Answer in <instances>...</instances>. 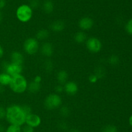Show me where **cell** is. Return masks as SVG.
Instances as JSON below:
<instances>
[{"mask_svg": "<svg viewBox=\"0 0 132 132\" xmlns=\"http://www.w3.org/2000/svg\"><path fill=\"white\" fill-rule=\"evenodd\" d=\"M26 115L23 112L21 106L18 105H12L6 110V117L10 124L21 126L25 123Z\"/></svg>", "mask_w": 132, "mask_h": 132, "instance_id": "6da1fadb", "label": "cell"}, {"mask_svg": "<svg viewBox=\"0 0 132 132\" xmlns=\"http://www.w3.org/2000/svg\"><path fill=\"white\" fill-rule=\"evenodd\" d=\"M10 87L14 93H23L27 90L28 84L24 76L19 75H15L12 76L11 81H10Z\"/></svg>", "mask_w": 132, "mask_h": 132, "instance_id": "7a4b0ae2", "label": "cell"}, {"mask_svg": "<svg viewBox=\"0 0 132 132\" xmlns=\"http://www.w3.org/2000/svg\"><path fill=\"white\" fill-rule=\"evenodd\" d=\"M32 14H33V10L32 8L29 6V5L23 4V5H20L17 9V18L23 23L29 21L32 18Z\"/></svg>", "mask_w": 132, "mask_h": 132, "instance_id": "3957f363", "label": "cell"}, {"mask_svg": "<svg viewBox=\"0 0 132 132\" xmlns=\"http://www.w3.org/2000/svg\"><path fill=\"white\" fill-rule=\"evenodd\" d=\"M62 99L57 94H50L45 100V106L48 109L58 108L61 105Z\"/></svg>", "mask_w": 132, "mask_h": 132, "instance_id": "277c9868", "label": "cell"}, {"mask_svg": "<svg viewBox=\"0 0 132 132\" xmlns=\"http://www.w3.org/2000/svg\"><path fill=\"white\" fill-rule=\"evenodd\" d=\"M39 42L37 39L29 38L24 41L23 44V49L24 51L28 54H34L39 50Z\"/></svg>", "mask_w": 132, "mask_h": 132, "instance_id": "5b68a950", "label": "cell"}, {"mask_svg": "<svg viewBox=\"0 0 132 132\" xmlns=\"http://www.w3.org/2000/svg\"><path fill=\"white\" fill-rule=\"evenodd\" d=\"M102 46L103 45L101 40L97 38H90L86 41V47L92 53H97L100 52Z\"/></svg>", "mask_w": 132, "mask_h": 132, "instance_id": "8992f818", "label": "cell"}, {"mask_svg": "<svg viewBox=\"0 0 132 132\" xmlns=\"http://www.w3.org/2000/svg\"><path fill=\"white\" fill-rule=\"evenodd\" d=\"M4 67H5V72L9 74V75H10L11 76L19 75L22 72V70H23L22 65L15 64V63H7Z\"/></svg>", "mask_w": 132, "mask_h": 132, "instance_id": "52a82bcc", "label": "cell"}, {"mask_svg": "<svg viewBox=\"0 0 132 132\" xmlns=\"http://www.w3.org/2000/svg\"><path fill=\"white\" fill-rule=\"evenodd\" d=\"M41 119L39 115L36 114L30 113L26 116L25 123L27 125L30 126L32 128H37L41 124Z\"/></svg>", "mask_w": 132, "mask_h": 132, "instance_id": "ba28073f", "label": "cell"}, {"mask_svg": "<svg viewBox=\"0 0 132 132\" xmlns=\"http://www.w3.org/2000/svg\"><path fill=\"white\" fill-rule=\"evenodd\" d=\"M94 26V20L89 17H84L79 21V27L82 30H89Z\"/></svg>", "mask_w": 132, "mask_h": 132, "instance_id": "9c48e42d", "label": "cell"}, {"mask_svg": "<svg viewBox=\"0 0 132 132\" xmlns=\"http://www.w3.org/2000/svg\"><path fill=\"white\" fill-rule=\"evenodd\" d=\"M64 90L68 94L74 95L78 91V87L74 82H67L64 84Z\"/></svg>", "mask_w": 132, "mask_h": 132, "instance_id": "30bf717a", "label": "cell"}, {"mask_svg": "<svg viewBox=\"0 0 132 132\" xmlns=\"http://www.w3.org/2000/svg\"><path fill=\"white\" fill-rule=\"evenodd\" d=\"M41 52L43 55L45 56H51L54 52L52 45L48 42L45 43L41 46Z\"/></svg>", "mask_w": 132, "mask_h": 132, "instance_id": "8fae6325", "label": "cell"}, {"mask_svg": "<svg viewBox=\"0 0 132 132\" xmlns=\"http://www.w3.org/2000/svg\"><path fill=\"white\" fill-rule=\"evenodd\" d=\"M11 62L12 63L18 65H22L24 62V57L21 53L18 51H14L11 54Z\"/></svg>", "mask_w": 132, "mask_h": 132, "instance_id": "7c38bea8", "label": "cell"}, {"mask_svg": "<svg viewBox=\"0 0 132 132\" xmlns=\"http://www.w3.org/2000/svg\"><path fill=\"white\" fill-rule=\"evenodd\" d=\"M64 27H65V25L64 22L61 20L55 21L52 23L50 26L51 29L54 32H61L64 30Z\"/></svg>", "mask_w": 132, "mask_h": 132, "instance_id": "4fadbf2b", "label": "cell"}, {"mask_svg": "<svg viewBox=\"0 0 132 132\" xmlns=\"http://www.w3.org/2000/svg\"><path fill=\"white\" fill-rule=\"evenodd\" d=\"M43 9L46 14H50L54 11V3L52 0H45L43 3Z\"/></svg>", "mask_w": 132, "mask_h": 132, "instance_id": "5bb4252c", "label": "cell"}, {"mask_svg": "<svg viewBox=\"0 0 132 132\" xmlns=\"http://www.w3.org/2000/svg\"><path fill=\"white\" fill-rule=\"evenodd\" d=\"M12 76L6 72L0 74V84L2 85H7L10 84Z\"/></svg>", "mask_w": 132, "mask_h": 132, "instance_id": "9a60e30c", "label": "cell"}, {"mask_svg": "<svg viewBox=\"0 0 132 132\" xmlns=\"http://www.w3.org/2000/svg\"><path fill=\"white\" fill-rule=\"evenodd\" d=\"M40 88H41L40 83L36 82L34 80L31 82L29 84V85H28V87H27V89H28V91L32 93H36L38 92Z\"/></svg>", "mask_w": 132, "mask_h": 132, "instance_id": "2e32d148", "label": "cell"}, {"mask_svg": "<svg viewBox=\"0 0 132 132\" xmlns=\"http://www.w3.org/2000/svg\"><path fill=\"white\" fill-rule=\"evenodd\" d=\"M57 78L61 84H65L68 79V73L64 70H61L57 73Z\"/></svg>", "mask_w": 132, "mask_h": 132, "instance_id": "e0dca14e", "label": "cell"}, {"mask_svg": "<svg viewBox=\"0 0 132 132\" xmlns=\"http://www.w3.org/2000/svg\"><path fill=\"white\" fill-rule=\"evenodd\" d=\"M74 40L77 43H81L85 42L87 40V36H86V33H85L82 31H80V32H77L75 34Z\"/></svg>", "mask_w": 132, "mask_h": 132, "instance_id": "ac0fdd59", "label": "cell"}, {"mask_svg": "<svg viewBox=\"0 0 132 132\" xmlns=\"http://www.w3.org/2000/svg\"><path fill=\"white\" fill-rule=\"evenodd\" d=\"M49 36V32L46 29H41L36 34V39L38 40H44Z\"/></svg>", "mask_w": 132, "mask_h": 132, "instance_id": "d6986e66", "label": "cell"}, {"mask_svg": "<svg viewBox=\"0 0 132 132\" xmlns=\"http://www.w3.org/2000/svg\"><path fill=\"white\" fill-rule=\"evenodd\" d=\"M6 132H22L21 126L14 124H10L6 129Z\"/></svg>", "mask_w": 132, "mask_h": 132, "instance_id": "ffe728a7", "label": "cell"}, {"mask_svg": "<svg viewBox=\"0 0 132 132\" xmlns=\"http://www.w3.org/2000/svg\"><path fill=\"white\" fill-rule=\"evenodd\" d=\"M102 132H118V130L116 126L106 125L103 127Z\"/></svg>", "mask_w": 132, "mask_h": 132, "instance_id": "44dd1931", "label": "cell"}, {"mask_svg": "<svg viewBox=\"0 0 132 132\" xmlns=\"http://www.w3.org/2000/svg\"><path fill=\"white\" fill-rule=\"evenodd\" d=\"M108 62L110 63L111 65H116L118 64L119 62V58L116 55H112L108 59Z\"/></svg>", "mask_w": 132, "mask_h": 132, "instance_id": "7402d4cb", "label": "cell"}, {"mask_svg": "<svg viewBox=\"0 0 132 132\" xmlns=\"http://www.w3.org/2000/svg\"><path fill=\"white\" fill-rule=\"evenodd\" d=\"M60 114L63 116H68L70 114V110L68 107L66 106H63L60 109Z\"/></svg>", "mask_w": 132, "mask_h": 132, "instance_id": "603a6c76", "label": "cell"}, {"mask_svg": "<svg viewBox=\"0 0 132 132\" xmlns=\"http://www.w3.org/2000/svg\"><path fill=\"white\" fill-rule=\"evenodd\" d=\"M40 1L39 0H30V1L29 6L33 9H36L39 6Z\"/></svg>", "mask_w": 132, "mask_h": 132, "instance_id": "cb8c5ba5", "label": "cell"}, {"mask_svg": "<svg viewBox=\"0 0 132 132\" xmlns=\"http://www.w3.org/2000/svg\"><path fill=\"white\" fill-rule=\"evenodd\" d=\"M126 31L129 34L132 35V18L128 21L126 25Z\"/></svg>", "mask_w": 132, "mask_h": 132, "instance_id": "d4e9b609", "label": "cell"}, {"mask_svg": "<svg viewBox=\"0 0 132 132\" xmlns=\"http://www.w3.org/2000/svg\"><path fill=\"white\" fill-rule=\"evenodd\" d=\"M21 108L23 109V112L24 113V114L26 115V116H27L29 114L32 113V110H31V108L30 106H27V105H23V106H21Z\"/></svg>", "mask_w": 132, "mask_h": 132, "instance_id": "484cf974", "label": "cell"}, {"mask_svg": "<svg viewBox=\"0 0 132 132\" xmlns=\"http://www.w3.org/2000/svg\"><path fill=\"white\" fill-rule=\"evenodd\" d=\"M45 68L48 72H51L53 68L52 63L50 60H48V62H46V63H45Z\"/></svg>", "mask_w": 132, "mask_h": 132, "instance_id": "4316f807", "label": "cell"}, {"mask_svg": "<svg viewBox=\"0 0 132 132\" xmlns=\"http://www.w3.org/2000/svg\"><path fill=\"white\" fill-rule=\"evenodd\" d=\"M22 132H34V129L32 127L28 125L24 126L23 128V129H21Z\"/></svg>", "mask_w": 132, "mask_h": 132, "instance_id": "83f0119b", "label": "cell"}, {"mask_svg": "<svg viewBox=\"0 0 132 132\" xmlns=\"http://www.w3.org/2000/svg\"><path fill=\"white\" fill-rule=\"evenodd\" d=\"M97 71H96V72H95V75H96L97 77L98 78L103 77V76H104V75H103V72H104V70H103V68H99L97 70Z\"/></svg>", "mask_w": 132, "mask_h": 132, "instance_id": "f1b7e54d", "label": "cell"}, {"mask_svg": "<svg viewBox=\"0 0 132 132\" xmlns=\"http://www.w3.org/2000/svg\"><path fill=\"white\" fill-rule=\"evenodd\" d=\"M5 116H6V110L2 106H0V120L5 117Z\"/></svg>", "mask_w": 132, "mask_h": 132, "instance_id": "f546056e", "label": "cell"}, {"mask_svg": "<svg viewBox=\"0 0 132 132\" xmlns=\"http://www.w3.org/2000/svg\"><path fill=\"white\" fill-rule=\"evenodd\" d=\"M98 78L97 77L96 75L94 74V75H92L89 76V81L91 83H95L97 80Z\"/></svg>", "mask_w": 132, "mask_h": 132, "instance_id": "4dcf8cb0", "label": "cell"}, {"mask_svg": "<svg viewBox=\"0 0 132 132\" xmlns=\"http://www.w3.org/2000/svg\"><path fill=\"white\" fill-rule=\"evenodd\" d=\"M64 90V87L62 86L61 85H59L55 87V91H56L57 93H61Z\"/></svg>", "mask_w": 132, "mask_h": 132, "instance_id": "1f68e13d", "label": "cell"}, {"mask_svg": "<svg viewBox=\"0 0 132 132\" xmlns=\"http://www.w3.org/2000/svg\"><path fill=\"white\" fill-rule=\"evenodd\" d=\"M5 4H6L5 0H0V9L3 8L5 6Z\"/></svg>", "mask_w": 132, "mask_h": 132, "instance_id": "d6a6232c", "label": "cell"}, {"mask_svg": "<svg viewBox=\"0 0 132 132\" xmlns=\"http://www.w3.org/2000/svg\"><path fill=\"white\" fill-rule=\"evenodd\" d=\"M34 80L35 82H37V83H41V76H36V77H35Z\"/></svg>", "mask_w": 132, "mask_h": 132, "instance_id": "836d02e7", "label": "cell"}, {"mask_svg": "<svg viewBox=\"0 0 132 132\" xmlns=\"http://www.w3.org/2000/svg\"><path fill=\"white\" fill-rule=\"evenodd\" d=\"M4 54V50H3V47H1V45H0V58H2L3 55Z\"/></svg>", "mask_w": 132, "mask_h": 132, "instance_id": "e575fe53", "label": "cell"}, {"mask_svg": "<svg viewBox=\"0 0 132 132\" xmlns=\"http://www.w3.org/2000/svg\"><path fill=\"white\" fill-rule=\"evenodd\" d=\"M68 132H81L78 129H72L69 131Z\"/></svg>", "mask_w": 132, "mask_h": 132, "instance_id": "d590c367", "label": "cell"}, {"mask_svg": "<svg viewBox=\"0 0 132 132\" xmlns=\"http://www.w3.org/2000/svg\"><path fill=\"white\" fill-rule=\"evenodd\" d=\"M129 123H130V125L132 127V115L130 116V119H129Z\"/></svg>", "mask_w": 132, "mask_h": 132, "instance_id": "8d00e7d4", "label": "cell"}, {"mask_svg": "<svg viewBox=\"0 0 132 132\" xmlns=\"http://www.w3.org/2000/svg\"><path fill=\"white\" fill-rule=\"evenodd\" d=\"M4 90V88H3V85H1L0 84V93H2Z\"/></svg>", "mask_w": 132, "mask_h": 132, "instance_id": "74e56055", "label": "cell"}, {"mask_svg": "<svg viewBox=\"0 0 132 132\" xmlns=\"http://www.w3.org/2000/svg\"><path fill=\"white\" fill-rule=\"evenodd\" d=\"M1 12H0V20H1Z\"/></svg>", "mask_w": 132, "mask_h": 132, "instance_id": "f35d334b", "label": "cell"}]
</instances>
